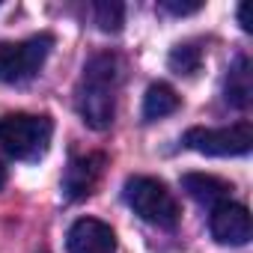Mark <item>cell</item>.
<instances>
[{"mask_svg":"<svg viewBox=\"0 0 253 253\" xmlns=\"http://www.w3.org/2000/svg\"><path fill=\"white\" fill-rule=\"evenodd\" d=\"M116 81H119V66L113 54H95L84 66L78 84V113L92 131L110 128L116 116Z\"/></svg>","mask_w":253,"mask_h":253,"instance_id":"cell-1","label":"cell"},{"mask_svg":"<svg viewBox=\"0 0 253 253\" xmlns=\"http://www.w3.org/2000/svg\"><path fill=\"white\" fill-rule=\"evenodd\" d=\"M54 122L36 113H6L0 119V146L18 161H36L48 152Z\"/></svg>","mask_w":253,"mask_h":253,"instance_id":"cell-2","label":"cell"},{"mask_svg":"<svg viewBox=\"0 0 253 253\" xmlns=\"http://www.w3.org/2000/svg\"><path fill=\"white\" fill-rule=\"evenodd\" d=\"M125 203L134 209V214L152 226L173 229L179 223V203L167 191L161 179L152 176H131L125 182Z\"/></svg>","mask_w":253,"mask_h":253,"instance_id":"cell-3","label":"cell"},{"mask_svg":"<svg viewBox=\"0 0 253 253\" xmlns=\"http://www.w3.org/2000/svg\"><path fill=\"white\" fill-rule=\"evenodd\" d=\"M51 45V36H33L27 42H0V84L30 81L42 69Z\"/></svg>","mask_w":253,"mask_h":253,"instance_id":"cell-4","label":"cell"},{"mask_svg":"<svg viewBox=\"0 0 253 253\" xmlns=\"http://www.w3.org/2000/svg\"><path fill=\"white\" fill-rule=\"evenodd\" d=\"M185 146L211 158L244 155L253 146V128L250 122H235V125H223V128H191L185 134Z\"/></svg>","mask_w":253,"mask_h":253,"instance_id":"cell-5","label":"cell"},{"mask_svg":"<svg viewBox=\"0 0 253 253\" xmlns=\"http://www.w3.org/2000/svg\"><path fill=\"white\" fill-rule=\"evenodd\" d=\"M209 232L217 244H229V247H241L250 241V211L241 206V203H220L211 209V217H209Z\"/></svg>","mask_w":253,"mask_h":253,"instance_id":"cell-6","label":"cell"},{"mask_svg":"<svg viewBox=\"0 0 253 253\" xmlns=\"http://www.w3.org/2000/svg\"><path fill=\"white\" fill-rule=\"evenodd\" d=\"M66 253H116V235L104 220L81 217L66 235Z\"/></svg>","mask_w":253,"mask_h":253,"instance_id":"cell-7","label":"cell"},{"mask_svg":"<svg viewBox=\"0 0 253 253\" xmlns=\"http://www.w3.org/2000/svg\"><path fill=\"white\" fill-rule=\"evenodd\" d=\"M101 155H81V158H72V164L66 167V176H63V194L69 200H84L98 176H101Z\"/></svg>","mask_w":253,"mask_h":253,"instance_id":"cell-8","label":"cell"},{"mask_svg":"<svg viewBox=\"0 0 253 253\" xmlns=\"http://www.w3.org/2000/svg\"><path fill=\"white\" fill-rule=\"evenodd\" d=\"M182 188H185V194H188L194 203L209 206V209L226 203V200H229V191H232L229 182H223V179H217V176H209V173H185V176H182Z\"/></svg>","mask_w":253,"mask_h":253,"instance_id":"cell-9","label":"cell"},{"mask_svg":"<svg viewBox=\"0 0 253 253\" xmlns=\"http://www.w3.org/2000/svg\"><path fill=\"white\" fill-rule=\"evenodd\" d=\"M253 95V81H250V63L247 57H238L235 66L226 75V86H223V98L232 107H247Z\"/></svg>","mask_w":253,"mask_h":253,"instance_id":"cell-10","label":"cell"},{"mask_svg":"<svg viewBox=\"0 0 253 253\" xmlns=\"http://www.w3.org/2000/svg\"><path fill=\"white\" fill-rule=\"evenodd\" d=\"M179 110V95H176V89L173 86H167V84H152L149 89H146V95H143V116L152 122V119H164V116H170V113H176Z\"/></svg>","mask_w":253,"mask_h":253,"instance_id":"cell-11","label":"cell"},{"mask_svg":"<svg viewBox=\"0 0 253 253\" xmlns=\"http://www.w3.org/2000/svg\"><path fill=\"white\" fill-rule=\"evenodd\" d=\"M92 15H95L98 30H104V33H119L122 24H125V6L116 3V0H101V3H95Z\"/></svg>","mask_w":253,"mask_h":253,"instance_id":"cell-12","label":"cell"},{"mask_svg":"<svg viewBox=\"0 0 253 253\" xmlns=\"http://www.w3.org/2000/svg\"><path fill=\"white\" fill-rule=\"evenodd\" d=\"M167 63H170V69L176 75H194L200 69V63H203V51L197 45H179V48L170 51Z\"/></svg>","mask_w":253,"mask_h":253,"instance_id":"cell-13","label":"cell"},{"mask_svg":"<svg viewBox=\"0 0 253 253\" xmlns=\"http://www.w3.org/2000/svg\"><path fill=\"white\" fill-rule=\"evenodd\" d=\"M161 9H167L173 15H191V12H200L203 3H176V0H161Z\"/></svg>","mask_w":253,"mask_h":253,"instance_id":"cell-14","label":"cell"},{"mask_svg":"<svg viewBox=\"0 0 253 253\" xmlns=\"http://www.w3.org/2000/svg\"><path fill=\"white\" fill-rule=\"evenodd\" d=\"M247 9H250L247 3H241V6H238V21H241V30H244V33H250V21H247Z\"/></svg>","mask_w":253,"mask_h":253,"instance_id":"cell-15","label":"cell"},{"mask_svg":"<svg viewBox=\"0 0 253 253\" xmlns=\"http://www.w3.org/2000/svg\"><path fill=\"white\" fill-rule=\"evenodd\" d=\"M3 182H6V170H3V164H0V188H3Z\"/></svg>","mask_w":253,"mask_h":253,"instance_id":"cell-16","label":"cell"}]
</instances>
